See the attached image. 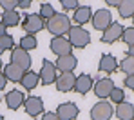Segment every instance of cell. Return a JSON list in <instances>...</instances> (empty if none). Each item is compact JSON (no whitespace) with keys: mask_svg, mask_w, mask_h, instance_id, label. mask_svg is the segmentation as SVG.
<instances>
[{"mask_svg":"<svg viewBox=\"0 0 134 120\" xmlns=\"http://www.w3.org/2000/svg\"><path fill=\"white\" fill-rule=\"evenodd\" d=\"M31 6V0H20L18 2V7H24V9H27Z\"/></svg>","mask_w":134,"mask_h":120,"instance_id":"cell-34","label":"cell"},{"mask_svg":"<svg viewBox=\"0 0 134 120\" xmlns=\"http://www.w3.org/2000/svg\"><path fill=\"white\" fill-rule=\"evenodd\" d=\"M60 4H62V7H64L65 11H69V9H76V7L80 6L76 0H62Z\"/></svg>","mask_w":134,"mask_h":120,"instance_id":"cell-31","label":"cell"},{"mask_svg":"<svg viewBox=\"0 0 134 120\" xmlns=\"http://www.w3.org/2000/svg\"><path fill=\"white\" fill-rule=\"evenodd\" d=\"M2 66H4V64H2V60H0V69H2Z\"/></svg>","mask_w":134,"mask_h":120,"instance_id":"cell-40","label":"cell"},{"mask_svg":"<svg viewBox=\"0 0 134 120\" xmlns=\"http://www.w3.org/2000/svg\"><path fill=\"white\" fill-rule=\"evenodd\" d=\"M38 80H40V76H38V73L35 71H25L22 76V80H20V84L24 86V89H27V91H33L36 86H38Z\"/></svg>","mask_w":134,"mask_h":120,"instance_id":"cell-20","label":"cell"},{"mask_svg":"<svg viewBox=\"0 0 134 120\" xmlns=\"http://www.w3.org/2000/svg\"><path fill=\"white\" fill-rule=\"evenodd\" d=\"M54 15H56V11H54V7H53L51 4H42V6H40V13H38V17H40L44 22L51 20Z\"/></svg>","mask_w":134,"mask_h":120,"instance_id":"cell-25","label":"cell"},{"mask_svg":"<svg viewBox=\"0 0 134 120\" xmlns=\"http://www.w3.org/2000/svg\"><path fill=\"white\" fill-rule=\"evenodd\" d=\"M120 2H121V0H107V6H109V7H118Z\"/></svg>","mask_w":134,"mask_h":120,"instance_id":"cell-36","label":"cell"},{"mask_svg":"<svg viewBox=\"0 0 134 120\" xmlns=\"http://www.w3.org/2000/svg\"><path fill=\"white\" fill-rule=\"evenodd\" d=\"M118 13L121 18H132L134 17V0H121L118 6Z\"/></svg>","mask_w":134,"mask_h":120,"instance_id":"cell-22","label":"cell"},{"mask_svg":"<svg viewBox=\"0 0 134 120\" xmlns=\"http://www.w3.org/2000/svg\"><path fill=\"white\" fill-rule=\"evenodd\" d=\"M24 69H20L18 66H15V64H7V66H4V76H5V80H9V82H20L24 76Z\"/></svg>","mask_w":134,"mask_h":120,"instance_id":"cell-19","label":"cell"},{"mask_svg":"<svg viewBox=\"0 0 134 120\" xmlns=\"http://www.w3.org/2000/svg\"><path fill=\"white\" fill-rule=\"evenodd\" d=\"M24 102H25V95L22 91H18V89H11L5 95V104H7V107L11 111H16L20 106H24Z\"/></svg>","mask_w":134,"mask_h":120,"instance_id":"cell-16","label":"cell"},{"mask_svg":"<svg viewBox=\"0 0 134 120\" xmlns=\"http://www.w3.org/2000/svg\"><path fill=\"white\" fill-rule=\"evenodd\" d=\"M132 24H134V17H132ZM132 27H134V25H132Z\"/></svg>","mask_w":134,"mask_h":120,"instance_id":"cell-42","label":"cell"},{"mask_svg":"<svg viewBox=\"0 0 134 120\" xmlns=\"http://www.w3.org/2000/svg\"><path fill=\"white\" fill-rule=\"evenodd\" d=\"M121 33H123V25L120 24V22H112V24L103 31L102 42H103V44H112V42H116V40L121 38Z\"/></svg>","mask_w":134,"mask_h":120,"instance_id":"cell-14","label":"cell"},{"mask_svg":"<svg viewBox=\"0 0 134 120\" xmlns=\"http://www.w3.org/2000/svg\"><path fill=\"white\" fill-rule=\"evenodd\" d=\"M11 64L18 66V67L24 69V71H29V67H31V56H29L27 51L16 48V49L11 51Z\"/></svg>","mask_w":134,"mask_h":120,"instance_id":"cell-9","label":"cell"},{"mask_svg":"<svg viewBox=\"0 0 134 120\" xmlns=\"http://www.w3.org/2000/svg\"><path fill=\"white\" fill-rule=\"evenodd\" d=\"M24 107H25V113L31 115V117H38L44 113V100L40 96H27L25 102H24Z\"/></svg>","mask_w":134,"mask_h":120,"instance_id":"cell-12","label":"cell"},{"mask_svg":"<svg viewBox=\"0 0 134 120\" xmlns=\"http://www.w3.org/2000/svg\"><path fill=\"white\" fill-rule=\"evenodd\" d=\"M4 35H7V33H5V25L0 22V36H4Z\"/></svg>","mask_w":134,"mask_h":120,"instance_id":"cell-37","label":"cell"},{"mask_svg":"<svg viewBox=\"0 0 134 120\" xmlns=\"http://www.w3.org/2000/svg\"><path fill=\"white\" fill-rule=\"evenodd\" d=\"M45 27H47V31L53 36H64V35L69 33V29H71V20H69V17L64 15V13H56L51 20L45 22Z\"/></svg>","mask_w":134,"mask_h":120,"instance_id":"cell-1","label":"cell"},{"mask_svg":"<svg viewBox=\"0 0 134 120\" xmlns=\"http://www.w3.org/2000/svg\"><path fill=\"white\" fill-rule=\"evenodd\" d=\"M36 46H38V42H36V36H33V35H25L20 38V49H24V51H31Z\"/></svg>","mask_w":134,"mask_h":120,"instance_id":"cell-24","label":"cell"},{"mask_svg":"<svg viewBox=\"0 0 134 120\" xmlns=\"http://www.w3.org/2000/svg\"><path fill=\"white\" fill-rule=\"evenodd\" d=\"M22 25H24V31H25L27 35H33V36H35L36 33H40V31L45 27V22L38 17V15L31 13V15H25V17H24Z\"/></svg>","mask_w":134,"mask_h":120,"instance_id":"cell-5","label":"cell"},{"mask_svg":"<svg viewBox=\"0 0 134 120\" xmlns=\"http://www.w3.org/2000/svg\"><path fill=\"white\" fill-rule=\"evenodd\" d=\"M91 18H92V9L89 6H78L74 9V22H76V25L83 27L87 22H91Z\"/></svg>","mask_w":134,"mask_h":120,"instance_id":"cell-17","label":"cell"},{"mask_svg":"<svg viewBox=\"0 0 134 120\" xmlns=\"http://www.w3.org/2000/svg\"><path fill=\"white\" fill-rule=\"evenodd\" d=\"M2 24L5 25V27H15V25L20 24V15H18V11H4V15H2Z\"/></svg>","mask_w":134,"mask_h":120,"instance_id":"cell-23","label":"cell"},{"mask_svg":"<svg viewBox=\"0 0 134 120\" xmlns=\"http://www.w3.org/2000/svg\"><path fill=\"white\" fill-rule=\"evenodd\" d=\"M109 98H111V102H114V104L118 106V104L125 102V93H123V89H120V87H114V89L111 91V95H109Z\"/></svg>","mask_w":134,"mask_h":120,"instance_id":"cell-28","label":"cell"},{"mask_svg":"<svg viewBox=\"0 0 134 120\" xmlns=\"http://www.w3.org/2000/svg\"><path fill=\"white\" fill-rule=\"evenodd\" d=\"M42 120H60L58 117H56V113H44V117H42Z\"/></svg>","mask_w":134,"mask_h":120,"instance_id":"cell-33","label":"cell"},{"mask_svg":"<svg viewBox=\"0 0 134 120\" xmlns=\"http://www.w3.org/2000/svg\"><path fill=\"white\" fill-rule=\"evenodd\" d=\"M112 22H114V20H112V15H111L109 9H98L96 13H92V18H91L92 27H94L96 31H102V33H103Z\"/></svg>","mask_w":134,"mask_h":120,"instance_id":"cell-3","label":"cell"},{"mask_svg":"<svg viewBox=\"0 0 134 120\" xmlns=\"http://www.w3.org/2000/svg\"><path fill=\"white\" fill-rule=\"evenodd\" d=\"M0 44H2V48H4V51H5V49H13L15 40H13L11 35H4V36H0Z\"/></svg>","mask_w":134,"mask_h":120,"instance_id":"cell-29","label":"cell"},{"mask_svg":"<svg viewBox=\"0 0 134 120\" xmlns=\"http://www.w3.org/2000/svg\"><path fill=\"white\" fill-rule=\"evenodd\" d=\"M92 89H94V95L98 96V98L105 100V98H109L111 91L114 89V80H111V78H100L92 86Z\"/></svg>","mask_w":134,"mask_h":120,"instance_id":"cell-11","label":"cell"},{"mask_svg":"<svg viewBox=\"0 0 134 120\" xmlns=\"http://www.w3.org/2000/svg\"><path fill=\"white\" fill-rule=\"evenodd\" d=\"M40 82L44 84V86H49V84H53V82H56V78H58V75H56V67H54V64L51 62V60H47L44 58L42 60V69H40Z\"/></svg>","mask_w":134,"mask_h":120,"instance_id":"cell-6","label":"cell"},{"mask_svg":"<svg viewBox=\"0 0 134 120\" xmlns=\"http://www.w3.org/2000/svg\"><path fill=\"white\" fill-rule=\"evenodd\" d=\"M121 67V71L127 75H134V56H125L121 60V64H118Z\"/></svg>","mask_w":134,"mask_h":120,"instance_id":"cell-26","label":"cell"},{"mask_svg":"<svg viewBox=\"0 0 134 120\" xmlns=\"http://www.w3.org/2000/svg\"><path fill=\"white\" fill-rule=\"evenodd\" d=\"M114 115L118 120H134V106L129 102H121L114 107Z\"/></svg>","mask_w":134,"mask_h":120,"instance_id":"cell-18","label":"cell"},{"mask_svg":"<svg viewBox=\"0 0 134 120\" xmlns=\"http://www.w3.org/2000/svg\"><path fill=\"white\" fill-rule=\"evenodd\" d=\"M74 80H76V76L72 75V73H62L58 78H56V89L60 91V93H69L71 89H74Z\"/></svg>","mask_w":134,"mask_h":120,"instance_id":"cell-15","label":"cell"},{"mask_svg":"<svg viewBox=\"0 0 134 120\" xmlns=\"http://www.w3.org/2000/svg\"><path fill=\"white\" fill-rule=\"evenodd\" d=\"M56 117L60 120H74L78 117V113H80V109H78V106L74 104V102H64V104H60L58 107H56Z\"/></svg>","mask_w":134,"mask_h":120,"instance_id":"cell-8","label":"cell"},{"mask_svg":"<svg viewBox=\"0 0 134 120\" xmlns=\"http://www.w3.org/2000/svg\"><path fill=\"white\" fill-rule=\"evenodd\" d=\"M67 40H69V44L72 46V48H85V46H89L91 42V35L87 29H83V27H80V25H71V29H69V33H67Z\"/></svg>","mask_w":134,"mask_h":120,"instance_id":"cell-2","label":"cell"},{"mask_svg":"<svg viewBox=\"0 0 134 120\" xmlns=\"http://www.w3.org/2000/svg\"><path fill=\"white\" fill-rule=\"evenodd\" d=\"M78 66V58L71 53V55H65V56H58L56 62H54V67L56 71H62V73H72Z\"/></svg>","mask_w":134,"mask_h":120,"instance_id":"cell-10","label":"cell"},{"mask_svg":"<svg viewBox=\"0 0 134 120\" xmlns=\"http://www.w3.org/2000/svg\"><path fill=\"white\" fill-rule=\"evenodd\" d=\"M5 84H7V80H5V76H4V73H0V91L5 87Z\"/></svg>","mask_w":134,"mask_h":120,"instance_id":"cell-35","label":"cell"},{"mask_svg":"<svg viewBox=\"0 0 134 120\" xmlns=\"http://www.w3.org/2000/svg\"><path fill=\"white\" fill-rule=\"evenodd\" d=\"M123 84H125V87H127V89L134 91V75H127V76H125V80H123Z\"/></svg>","mask_w":134,"mask_h":120,"instance_id":"cell-32","label":"cell"},{"mask_svg":"<svg viewBox=\"0 0 134 120\" xmlns=\"http://www.w3.org/2000/svg\"><path fill=\"white\" fill-rule=\"evenodd\" d=\"M49 48H51V51L56 56H65V55H71L72 53V46L69 44V40H67L65 36H54L51 40Z\"/></svg>","mask_w":134,"mask_h":120,"instance_id":"cell-7","label":"cell"},{"mask_svg":"<svg viewBox=\"0 0 134 120\" xmlns=\"http://www.w3.org/2000/svg\"><path fill=\"white\" fill-rule=\"evenodd\" d=\"M0 120H4V117H2V115H0Z\"/></svg>","mask_w":134,"mask_h":120,"instance_id":"cell-41","label":"cell"},{"mask_svg":"<svg viewBox=\"0 0 134 120\" xmlns=\"http://www.w3.org/2000/svg\"><path fill=\"white\" fill-rule=\"evenodd\" d=\"M118 67V60L112 56V55H102V58H100V66H98V69L103 73H112L114 69Z\"/></svg>","mask_w":134,"mask_h":120,"instance_id":"cell-21","label":"cell"},{"mask_svg":"<svg viewBox=\"0 0 134 120\" xmlns=\"http://www.w3.org/2000/svg\"><path fill=\"white\" fill-rule=\"evenodd\" d=\"M127 56H134V46H131L127 49Z\"/></svg>","mask_w":134,"mask_h":120,"instance_id":"cell-38","label":"cell"},{"mask_svg":"<svg viewBox=\"0 0 134 120\" xmlns=\"http://www.w3.org/2000/svg\"><path fill=\"white\" fill-rule=\"evenodd\" d=\"M2 53H4V48H2V44H0V55H2Z\"/></svg>","mask_w":134,"mask_h":120,"instance_id":"cell-39","label":"cell"},{"mask_svg":"<svg viewBox=\"0 0 134 120\" xmlns=\"http://www.w3.org/2000/svg\"><path fill=\"white\" fill-rule=\"evenodd\" d=\"M120 40H123L129 48L134 46V27H123V33H121Z\"/></svg>","mask_w":134,"mask_h":120,"instance_id":"cell-27","label":"cell"},{"mask_svg":"<svg viewBox=\"0 0 134 120\" xmlns=\"http://www.w3.org/2000/svg\"><path fill=\"white\" fill-rule=\"evenodd\" d=\"M92 86H94V80H92V76L87 75V73L78 75L76 80H74V91L78 95H87L91 89H92Z\"/></svg>","mask_w":134,"mask_h":120,"instance_id":"cell-13","label":"cell"},{"mask_svg":"<svg viewBox=\"0 0 134 120\" xmlns=\"http://www.w3.org/2000/svg\"><path fill=\"white\" fill-rule=\"evenodd\" d=\"M112 117H114V107L105 100L94 104L91 109V120H111Z\"/></svg>","mask_w":134,"mask_h":120,"instance_id":"cell-4","label":"cell"},{"mask_svg":"<svg viewBox=\"0 0 134 120\" xmlns=\"http://www.w3.org/2000/svg\"><path fill=\"white\" fill-rule=\"evenodd\" d=\"M0 7H4V11H13L15 7H18L16 0H0Z\"/></svg>","mask_w":134,"mask_h":120,"instance_id":"cell-30","label":"cell"}]
</instances>
